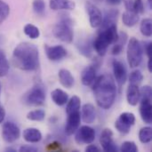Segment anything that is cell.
<instances>
[{
	"instance_id": "obj_1",
	"label": "cell",
	"mask_w": 152,
	"mask_h": 152,
	"mask_svg": "<svg viewBox=\"0 0 152 152\" xmlns=\"http://www.w3.org/2000/svg\"><path fill=\"white\" fill-rule=\"evenodd\" d=\"M93 91L100 108L109 110L112 107L116 99L117 86L111 75L104 74L95 78L93 83Z\"/></svg>"
},
{
	"instance_id": "obj_2",
	"label": "cell",
	"mask_w": 152,
	"mask_h": 152,
	"mask_svg": "<svg viewBox=\"0 0 152 152\" xmlns=\"http://www.w3.org/2000/svg\"><path fill=\"white\" fill-rule=\"evenodd\" d=\"M12 63L15 68L32 71L39 66V52L37 47L31 43L23 42L18 45L12 53Z\"/></svg>"
},
{
	"instance_id": "obj_3",
	"label": "cell",
	"mask_w": 152,
	"mask_h": 152,
	"mask_svg": "<svg viewBox=\"0 0 152 152\" xmlns=\"http://www.w3.org/2000/svg\"><path fill=\"white\" fill-rule=\"evenodd\" d=\"M118 37L117 24H113L102 29H99L98 36L95 38L93 46L100 56H104L110 45L114 44Z\"/></svg>"
},
{
	"instance_id": "obj_4",
	"label": "cell",
	"mask_w": 152,
	"mask_h": 152,
	"mask_svg": "<svg viewBox=\"0 0 152 152\" xmlns=\"http://www.w3.org/2000/svg\"><path fill=\"white\" fill-rule=\"evenodd\" d=\"M61 20L55 24L53 29V33L56 38L64 42V43H71L73 40V29H72V20L71 19L66 15L61 14Z\"/></svg>"
},
{
	"instance_id": "obj_5",
	"label": "cell",
	"mask_w": 152,
	"mask_h": 152,
	"mask_svg": "<svg viewBox=\"0 0 152 152\" xmlns=\"http://www.w3.org/2000/svg\"><path fill=\"white\" fill-rule=\"evenodd\" d=\"M127 61L131 68H137L142 60V47L140 42L135 38L132 37L127 45Z\"/></svg>"
},
{
	"instance_id": "obj_6",
	"label": "cell",
	"mask_w": 152,
	"mask_h": 152,
	"mask_svg": "<svg viewBox=\"0 0 152 152\" xmlns=\"http://www.w3.org/2000/svg\"><path fill=\"white\" fill-rule=\"evenodd\" d=\"M25 103L29 106H40L45 101V91L43 86H34L24 97Z\"/></svg>"
},
{
	"instance_id": "obj_7",
	"label": "cell",
	"mask_w": 152,
	"mask_h": 152,
	"mask_svg": "<svg viewBox=\"0 0 152 152\" xmlns=\"http://www.w3.org/2000/svg\"><path fill=\"white\" fill-rule=\"evenodd\" d=\"M134 123H135L134 115L131 112H124L116 120L115 127L119 133L123 134H126L130 132L131 127L134 125Z\"/></svg>"
},
{
	"instance_id": "obj_8",
	"label": "cell",
	"mask_w": 152,
	"mask_h": 152,
	"mask_svg": "<svg viewBox=\"0 0 152 152\" xmlns=\"http://www.w3.org/2000/svg\"><path fill=\"white\" fill-rule=\"evenodd\" d=\"M20 135L19 126L13 122H5L2 127V137L7 143H12L16 142Z\"/></svg>"
},
{
	"instance_id": "obj_9",
	"label": "cell",
	"mask_w": 152,
	"mask_h": 152,
	"mask_svg": "<svg viewBox=\"0 0 152 152\" xmlns=\"http://www.w3.org/2000/svg\"><path fill=\"white\" fill-rule=\"evenodd\" d=\"M76 132L75 140L78 144H90L95 139V131L88 126H83Z\"/></svg>"
},
{
	"instance_id": "obj_10",
	"label": "cell",
	"mask_w": 152,
	"mask_h": 152,
	"mask_svg": "<svg viewBox=\"0 0 152 152\" xmlns=\"http://www.w3.org/2000/svg\"><path fill=\"white\" fill-rule=\"evenodd\" d=\"M86 9L89 15V21L92 28H98L102 21V11L93 3L86 2Z\"/></svg>"
},
{
	"instance_id": "obj_11",
	"label": "cell",
	"mask_w": 152,
	"mask_h": 152,
	"mask_svg": "<svg viewBox=\"0 0 152 152\" xmlns=\"http://www.w3.org/2000/svg\"><path fill=\"white\" fill-rule=\"evenodd\" d=\"M100 143L104 151H118V148L113 141V133L109 128H106L102 132L100 136Z\"/></svg>"
},
{
	"instance_id": "obj_12",
	"label": "cell",
	"mask_w": 152,
	"mask_h": 152,
	"mask_svg": "<svg viewBox=\"0 0 152 152\" xmlns=\"http://www.w3.org/2000/svg\"><path fill=\"white\" fill-rule=\"evenodd\" d=\"M81 121V115L79 111L72 112L68 114V119L65 126V133L67 135H72L80 126Z\"/></svg>"
},
{
	"instance_id": "obj_13",
	"label": "cell",
	"mask_w": 152,
	"mask_h": 152,
	"mask_svg": "<svg viewBox=\"0 0 152 152\" xmlns=\"http://www.w3.org/2000/svg\"><path fill=\"white\" fill-rule=\"evenodd\" d=\"M112 67H113V73H114L115 79L118 84V86L121 87L126 81V77H127L126 69L124 63L118 60L113 61Z\"/></svg>"
},
{
	"instance_id": "obj_14",
	"label": "cell",
	"mask_w": 152,
	"mask_h": 152,
	"mask_svg": "<svg viewBox=\"0 0 152 152\" xmlns=\"http://www.w3.org/2000/svg\"><path fill=\"white\" fill-rule=\"evenodd\" d=\"M45 53L47 58L53 61H60L67 55V51L62 45H55V46L45 45Z\"/></svg>"
},
{
	"instance_id": "obj_15",
	"label": "cell",
	"mask_w": 152,
	"mask_h": 152,
	"mask_svg": "<svg viewBox=\"0 0 152 152\" xmlns=\"http://www.w3.org/2000/svg\"><path fill=\"white\" fill-rule=\"evenodd\" d=\"M140 115L146 124H151V99L142 98L140 104Z\"/></svg>"
},
{
	"instance_id": "obj_16",
	"label": "cell",
	"mask_w": 152,
	"mask_h": 152,
	"mask_svg": "<svg viewBox=\"0 0 152 152\" xmlns=\"http://www.w3.org/2000/svg\"><path fill=\"white\" fill-rule=\"evenodd\" d=\"M97 67L95 65H90L84 69L81 74V81L82 84L86 86H92L96 78Z\"/></svg>"
},
{
	"instance_id": "obj_17",
	"label": "cell",
	"mask_w": 152,
	"mask_h": 152,
	"mask_svg": "<svg viewBox=\"0 0 152 152\" xmlns=\"http://www.w3.org/2000/svg\"><path fill=\"white\" fill-rule=\"evenodd\" d=\"M49 6L53 11H71L75 9L76 4L72 0H49Z\"/></svg>"
},
{
	"instance_id": "obj_18",
	"label": "cell",
	"mask_w": 152,
	"mask_h": 152,
	"mask_svg": "<svg viewBox=\"0 0 152 152\" xmlns=\"http://www.w3.org/2000/svg\"><path fill=\"white\" fill-rule=\"evenodd\" d=\"M127 102L131 106H136L140 101V89L137 85L130 84L126 90Z\"/></svg>"
},
{
	"instance_id": "obj_19",
	"label": "cell",
	"mask_w": 152,
	"mask_h": 152,
	"mask_svg": "<svg viewBox=\"0 0 152 152\" xmlns=\"http://www.w3.org/2000/svg\"><path fill=\"white\" fill-rule=\"evenodd\" d=\"M96 118L95 108L91 103H86L82 107V119L86 124H92Z\"/></svg>"
},
{
	"instance_id": "obj_20",
	"label": "cell",
	"mask_w": 152,
	"mask_h": 152,
	"mask_svg": "<svg viewBox=\"0 0 152 152\" xmlns=\"http://www.w3.org/2000/svg\"><path fill=\"white\" fill-rule=\"evenodd\" d=\"M118 16V10L111 9V10L107 11L105 13V16L102 17V21L101 25L99 26L100 27L99 29H102V28L110 27L113 24H117Z\"/></svg>"
},
{
	"instance_id": "obj_21",
	"label": "cell",
	"mask_w": 152,
	"mask_h": 152,
	"mask_svg": "<svg viewBox=\"0 0 152 152\" xmlns=\"http://www.w3.org/2000/svg\"><path fill=\"white\" fill-rule=\"evenodd\" d=\"M23 139L27 142L30 143H37L41 141L42 139V134L41 132L37 128H27L23 131Z\"/></svg>"
},
{
	"instance_id": "obj_22",
	"label": "cell",
	"mask_w": 152,
	"mask_h": 152,
	"mask_svg": "<svg viewBox=\"0 0 152 152\" xmlns=\"http://www.w3.org/2000/svg\"><path fill=\"white\" fill-rule=\"evenodd\" d=\"M59 80L60 83L66 88H71L74 85V77L69 70L66 69H61L59 71Z\"/></svg>"
},
{
	"instance_id": "obj_23",
	"label": "cell",
	"mask_w": 152,
	"mask_h": 152,
	"mask_svg": "<svg viewBox=\"0 0 152 152\" xmlns=\"http://www.w3.org/2000/svg\"><path fill=\"white\" fill-rule=\"evenodd\" d=\"M51 97L53 102L58 105V106H63L68 102L69 100V95L67 93H65L64 91H62L61 89H54L52 94H51Z\"/></svg>"
},
{
	"instance_id": "obj_24",
	"label": "cell",
	"mask_w": 152,
	"mask_h": 152,
	"mask_svg": "<svg viewBox=\"0 0 152 152\" xmlns=\"http://www.w3.org/2000/svg\"><path fill=\"white\" fill-rule=\"evenodd\" d=\"M140 20V15L134 12H128L126 11L122 15L123 23L126 27H133Z\"/></svg>"
},
{
	"instance_id": "obj_25",
	"label": "cell",
	"mask_w": 152,
	"mask_h": 152,
	"mask_svg": "<svg viewBox=\"0 0 152 152\" xmlns=\"http://www.w3.org/2000/svg\"><path fill=\"white\" fill-rule=\"evenodd\" d=\"M126 39H127V35L125 32H121L118 35V40L114 43V45L111 49V53L113 55H118L122 52L124 45L126 42Z\"/></svg>"
},
{
	"instance_id": "obj_26",
	"label": "cell",
	"mask_w": 152,
	"mask_h": 152,
	"mask_svg": "<svg viewBox=\"0 0 152 152\" xmlns=\"http://www.w3.org/2000/svg\"><path fill=\"white\" fill-rule=\"evenodd\" d=\"M80 107H81V100H80V98L78 96H77V95H74L68 102V104H67V107H66L67 114H70L72 112L79 111Z\"/></svg>"
},
{
	"instance_id": "obj_27",
	"label": "cell",
	"mask_w": 152,
	"mask_h": 152,
	"mask_svg": "<svg viewBox=\"0 0 152 152\" xmlns=\"http://www.w3.org/2000/svg\"><path fill=\"white\" fill-rule=\"evenodd\" d=\"M140 30H141V33L147 37H151L152 35V20L150 18H146V19H143L141 22V25H140Z\"/></svg>"
},
{
	"instance_id": "obj_28",
	"label": "cell",
	"mask_w": 152,
	"mask_h": 152,
	"mask_svg": "<svg viewBox=\"0 0 152 152\" xmlns=\"http://www.w3.org/2000/svg\"><path fill=\"white\" fill-rule=\"evenodd\" d=\"M23 31H24L25 35L28 36V37H30L31 39L38 38L40 36V31H39L38 28L33 24H30V23H28L24 26Z\"/></svg>"
},
{
	"instance_id": "obj_29",
	"label": "cell",
	"mask_w": 152,
	"mask_h": 152,
	"mask_svg": "<svg viewBox=\"0 0 152 152\" xmlns=\"http://www.w3.org/2000/svg\"><path fill=\"white\" fill-rule=\"evenodd\" d=\"M139 139L142 143H149L151 142L152 129L150 126L143 127L139 132Z\"/></svg>"
},
{
	"instance_id": "obj_30",
	"label": "cell",
	"mask_w": 152,
	"mask_h": 152,
	"mask_svg": "<svg viewBox=\"0 0 152 152\" xmlns=\"http://www.w3.org/2000/svg\"><path fill=\"white\" fill-rule=\"evenodd\" d=\"M9 71V62L4 53L0 50V77H5Z\"/></svg>"
},
{
	"instance_id": "obj_31",
	"label": "cell",
	"mask_w": 152,
	"mask_h": 152,
	"mask_svg": "<svg viewBox=\"0 0 152 152\" xmlns=\"http://www.w3.org/2000/svg\"><path fill=\"white\" fill-rule=\"evenodd\" d=\"M45 118V112L43 110H35L28 113L27 118L31 121H43Z\"/></svg>"
},
{
	"instance_id": "obj_32",
	"label": "cell",
	"mask_w": 152,
	"mask_h": 152,
	"mask_svg": "<svg viewBox=\"0 0 152 152\" xmlns=\"http://www.w3.org/2000/svg\"><path fill=\"white\" fill-rule=\"evenodd\" d=\"M9 13H10L9 5L3 0H0V25L7 19Z\"/></svg>"
},
{
	"instance_id": "obj_33",
	"label": "cell",
	"mask_w": 152,
	"mask_h": 152,
	"mask_svg": "<svg viewBox=\"0 0 152 152\" xmlns=\"http://www.w3.org/2000/svg\"><path fill=\"white\" fill-rule=\"evenodd\" d=\"M142 78H143V76H142V72L138 69H135L130 74L129 81H130V84H134V85L138 86L142 81Z\"/></svg>"
},
{
	"instance_id": "obj_34",
	"label": "cell",
	"mask_w": 152,
	"mask_h": 152,
	"mask_svg": "<svg viewBox=\"0 0 152 152\" xmlns=\"http://www.w3.org/2000/svg\"><path fill=\"white\" fill-rule=\"evenodd\" d=\"M34 12L37 14H43L45 9V3L44 0H34L32 4Z\"/></svg>"
},
{
	"instance_id": "obj_35",
	"label": "cell",
	"mask_w": 152,
	"mask_h": 152,
	"mask_svg": "<svg viewBox=\"0 0 152 152\" xmlns=\"http://www.w3.org/2000/svg\"><path fill=\"white\" fill-rule=\"evenodd\" d=\"M120 151L123 152H137L138 151V147L134 142H125L121 145Z\"/></svg>"
},
{
	"instance_id": "obj_36",
	"label": "cell",
	"mask_w": 152,
	"mask_h": 152,
	"mask_svg": "<svg viewBox=\"0 0 152 152\" xmlns=\"http://www.w3.org/2000/svg\"><path fill=\"white\" fill-rule=\"evenodd\" d=\"M152 89L149 86H144L141 90H140V98H148L151 99Z\"/></svg>"
},
{
	"instance_id": "obj_37",
	"label": "cell",
	"mask_w": 152,
	"mask_h": 152,
	"mask_svg": "<svg viewBox=\"0 0 152 152\" xmlns=\"http://www.w3.org/2000/svg\"><path fill=\"white\" fill-rule=\"evenodd\" d=\"M134 10L136 13L142 14L144 12V4L142 0H134Z\"/></svg>"
},
{
	"instance_id": "obj_38",
	"label": "cell",
	"mask_w": 152,
	"mask_h": 152,
	"mask_svg": "<svg viewBox=\"0 0 152 152\" xmlns=\"http://www.w3.org/2000/svg\"><path fill=\"white\" fill-rule=\"evenodd\" d=\"M123 1H124L125 7H126V11L134 12V0H123Z\"/></svg>"
},
{
	"instance_id": "obj_39",
	"label": "cell",
	"mask_w": 152,
	"mask_h": 152,
	"mask_svg": "<svg viewBox=\"0 0 152 152\" xmlns=\"http://www.w3.org/2000/svg\"><path fill=\"white\" fill-rule=\"evenodd\" d=\"M19 151L21 152H36L37 151V149L35 148V147L29 146V145H25V146H21Z\"/></svg>"
},
{
	"instance_id": "obj_40",
	"label": "cell",
	"mask_w": 152,
	"mask_h": 152,
	"mask_svg": "<svg viewBox=\"0 0 152 152\" xmlns=\"http://www.w3.org/2000/svg\"><path fill=\"white\" fill-rule=\"evenodd\" d=\"M145 52H146V54L148 56L149 59H151V52H152V44L151 42L147 43L146 46H145Z\"/></svg>"
},
{
	"instance_id": "obj_41",
	"label": "cell",
	"mask_w": 152,
	"mask_h": 152,
	"mask_svg": "<svg viewBox=\"0 0 152 152\" xmlns=\"http://www.w3.org/2000/svg\"><path fill=\"white\" fill-rule=\"evenodd\" d=\"M86 151L99 152V151H100V149H99L97 146H95V145H94V144H91V143H90V145H89V146H87V147L86 148Z\"/></svg>"
},
{
	"instance_id": "obj_42",
	"label": "cell",
	"mask_w": 152,
	"mask_h": 152,
	"mask_svg": "<svg viewBox=\"0 0 152 152\" xmlns=\"http://www.w3.org/2000/svg\"><path fill=\"white\" fill-rule=\"evenodd\" d=\"M4 118H5V110L3 108V106L0 105V124L4 121Z\"/></svg>"
},
{
	"instance_id": "obj_43",
	"label": "cell",
	"mask_w": 152,
	"mask_h": 152,
	"mask_svg": "<svg viewBox=\"0 0 152 152\" xmlns=\"http://www.w3.org/2000/svg\"><path fill=\"white\" fill-rule=\"evenodd\" d=\"M106 2L110 5H118L122 2V0H106Z\"/></svg>"
},
{
	"instance_id": "obj_44",
	"label": "cell",
	"mask_w": 152,
	"mask_h": 152,
	"mask_svg": "<svg viewBox=\"0 0 152 152\" xmlns=\"http://www.w3.org/2000/svg\"><path fill=\"white\" fill-rule=\"evenodd\" d=\"M148 69L149 71L152 73V61L151 59H149V61H148Z\"/></svg>"
},
{
	"instance_id": "obj_45",
	"label": "cell",
	"mask_w": 152,
	"mask_h": 152,
	"mask_svg": "<svg viewBox=\"0 0 152 152\" xmlns=\"http://www.w3.org/2000/svg\"><path fill=\"white\" fill-rule=\"evenodd\" d=\"M148 4L150 9H152V0H148Z\"/></svg>"
},
{
	"instance_id": "obj_46",
	"label": "cell",
	"mask_w": 152,
	"mask_h": 152,
	"mask_svg": "<svg viewBox=\"0 0 152 152\" xmlns=\"http://www.w3.org/2000/svg\"><path fill=\"white\" fill-rule=\"evenodd\" d=\"M6 151H16L14 149H12V148H7L6 149Z\"/></svg>"
},
{
	"instance_id": "obj_47",
	"label": "cell",
	"mask_w": 152,
	"mask_h": 152,
	"mask_svg": "<svg viewBox=\"0 0 152 152\" xmlns=\"http://www.w3.org/2000/svg\"><path fill=\"white\" fill-rule=\"evenodd\" d=\"M0 93H1V85H0Z\"/></svg>"
}]
</instances>
